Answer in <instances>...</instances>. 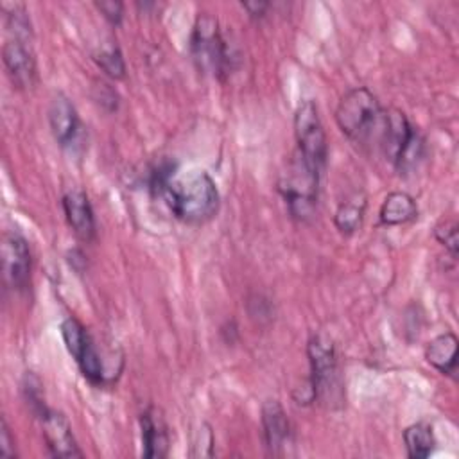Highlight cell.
Instances as JSON below:
<instances>
[{"instance_id": "6da1fadb", "label": "cell", "mask_w": 459, "mask_h": 459, "mask_svg": "<svg viewBox=\"0 0 459 459\" xmlns=\"http://www.w3.org/2000/svg\"><path fill=\"white\" fill-rule=\"evenodd\" d=\"M151 190L163 197L174 217L186 224H204L219 212V190L204 170L181 172L174 163L165 161L151 174Z\"/></svg>"}, {"instance_id": "7a4b0ae2", "label": "cell", "mask_w": 459, "mask_h": 459, "mask_svg": "<svg viewBox=\"0 0 459 459\" xmlns=\"http://www.w3.org/2000/svg\"><path fill=\"white\" fill-rule=\"evenodd\" d=\"M384 117L385 111L378 99L366 86L348 90L335 109L339 129L355 143H369L371 140L380 143Z\"/></svg>"}, {"instance_id": "3957f363", "label": "cell", "mask_w": 459, "mask_h": 459, "mask_svg": "<svg viewBox=\"0 0 459 459\" xmlns=\"http://www.w3.org/2000/svg\"><path fill=\"white\" fill-rule=\"evenodd\" d=\"M307 355L310 364L308 382L312 385L314 402L335 409L344 402V382L337 360L335 344L325 332L312 333L307 342Z\"/></svg>"}, {"instance_id": "277c9868", "label": "cell", "mask_w": 459, "mask_h": 459, "mask_svg": "<svg viewBox=\"0 0 459 459\" xmlns=\"http://www.w3.org/2000/svg\"><path fill=\"white\" fill-rule=\"evenodd\" d=\"M190 56L203 74L224 77L233 68V54L210 13H199L190 34Z\"/></svg>"}, {"instance_id": "5b68a950", "label": "cell", "mask_w": 459, "mask_h": 459, "mask_svg": "<svg viewBox=\"0 0 459 459\" xmlns=\"http://www.w3.org/2000/svg\"><path fill=\"white\" fill-rule=\"evenodd\" d=\"M380 149L400 172H407L423 158V140L403 111L391 108L384 117Z\"/></svg>"}, {"instance_id": "8992f818", "label": "cell", "mask_w": 459, "mask_h": 459, "mask_svg": "<svg viewBox=\"0 0 459 459\" xmlns=\"http://www.w3.org/2000/svg\"><path fill=\"white\" fill-rule=\"evenodd\" d=\"M294 136H296V154L303 160L319 176L326 167L328 143L325 127L317 111V106L312 100H303L294 113Z\"/></svg>"}, {"instance_id": "52a82bcc", "label": "cell", "mask_w": 459, "mask_h": 459, "mask_svg": "<svg viewBox=\"0 0 459 459\" xmlns=\"http://www.w3.org/2000/svg\"><path fill=\"white\" fill-rule=\"evenodd\" d=\"M321 176L303 163V160L294 152L287 174L278 181V190L285 199V204L292 217L307 221L312 217L317 204Z\"/></svg>"}, {"instance_id": "ba28073f", "label": "cell", "mask_w": 459, "mask_h": 459, "mask_svg": "<svg viewBox=\"0 0 459 459\" xmlns=\"http://www.w3.org/2000/svg\"><path fill=\"white\" fill-rule=\"evenodd\" d=\"M2 276L4 283L13 290H25L30 283V249L16 231H5L2 237Z\"/></svg>"}, {"instance_id": "9c48e42d", "label": "cell", "mask_w": 459, "mask_h": 459, "mask_svg": "<svg viewBox=\"0 0 459 459\" xmlns=\"http://www.w3.org/2000/svg\"><path fill=\"white\" fill-rule=\"evenodd\" d=\"M41 432L48 454L59 459H72L82 457V452L74 437L72 427L66 416L56 409H47V412L39 418Z\"/></svg>"}, {"instance_id": "30bf717a", "label": "cell", "mask_w": 459, "mask_h": 459, "mask_svg": "<svg viewBox=\"0 0 459 459\" xmlns=\"http://www.w3.org/2000/svg\"><path fill=\"white\" fill-rule=\"evenodd\" d=\"M2 59L14 88L29 90L36 82V59L27 41L9 39L2 47Z\"/></svg>"}, {"instance_id": "8fae6325", "label": "cell", "mask_w": 459, "mask_h": 459, "mask_svg": "<svg viewBox=\"0 0 459 459\" xmlns=\"http://www.w3.org/2000/svg\"><path fill=\"white\" fill-rule=\"evenodd\" d=\"M61 203H63V212H65L66 222L74 230V233L84 242L93 240L95 238V215H93V208L88 199V194L81 188H70L65 192Z\"/></svg>"}, {"instance_id": "7c38bea8", "label": "cell", "mask_w": 459, "mask_h": 459, "mask_svg": "<svg viewBox=\"0 0 459 459\" xmlns=\"http://www.w3.org/2000/svg\"><path fill=\"white\" fill-rule=\"evenodd\" d=\"M140 430H142V445H143V455L149 459H161L167 457L170 437H169V427L163 418V412L149 405L140 414Z\"/></svg>"}, {"instance_id": "4fadbf2b", "label": "cell", "mask_w": 459, "mask_h": 459, "mask_svg": "<svg viewBox=\"0 0 459 459\" xmlns=\"http://www.w3.org/2000/svg\"><path fill=\"white\" fill-rule=\"evenodd\" d=\"M262 429L267 450L273 455H281L290 441V423L278 400H265L262 403Z\"/></svg>"}, {"instance_id": "5bb4252c", "label": "cell", "mask_w": 459, "mask_h": 459, "mask_svg": "<svg viewBox=\"0 0 459 459\" xmlns=\"http://www.w3.org/2000/svg\"><path fill=\"white\" fill-rule=\"evenodd\" d=\"M48 124L54 140L61 147H68L75 142L79 134V115L66 95L57 93L50 100Z\"/></svg>"}, {"instance_id": "9a60e30c", "label": "cell", "mask_w": 459, "mask_h": 459, "mask_svg": "<svg viewBox=\"0 0 459 459\" xmlns=\"http://www.w3.org/2000/svg\"><path fill=\"white\" fill-rule=\"evenodd\" d=\"M455 351H457V337L452 332H445L436 335L425 348V359L430 366H434L443 375L455 373Z\"/></svg>"}, {"instance_id": "2e32d148", "label": "cell", "mask_w": 459, "mask_h": 459, "mask_svg": "<svg viewBox=\"0 0 459 459\" xmlns=\"http://www.w3.org/2000/svg\"><path fill=\"white\" fill-rule=\"evenodd\" d=\"M380 222L385 226H400L418 217V204L407 192H391L380 206Z\"/></svg>"}, {"instance_id": "e0dca14e", "label": "cell", "mask_w": 459, "mask_h": 459, "mask_svg": "<svg viewBox=\"0 0 459 459\" xmlns=\"http://www.w3.org/2000/svg\"><path fill=\"white\" fill-rule=\"evenodd\" d=\"M75 359L82 377L93 384V385H102L106 382V368H104V359L97 348V342L93 337L88 333L84 342L72 353Z\"/></svg>"}, {"instance_id": "ac0fdd59", "label": "cell", "mask_w": 459, "mask_h": 459, "mask_svg": "<svg viewBox=\"0 0 459 459\" xmlns=\"http://www.w3.org/2000/svg\"><path fill=\"white\" fill-rule=\"evenodd\" d=\"M403 441L407 448V455L411 459H427L436 446L432 425L427 421H418L409 425L403 430Z\"/></svg>"}, {"instance_id": "d6986e66", "label": "cell", "mask_w": 459, "mask_h": 459, "mask_svg": "<svg viewBox=\"0 0 459 459\" xmlns=\"http://www.w3.org/2000/svg\"><path fill=\"white\" fill-rule=\"evenodd\" d=\"M364 212H366V201L362 197L360 199L359 197L346 199L335 210L333 224L342 235H351L360 228Z\"/></svg>"}, {"instance_id": "ffe728a7", "label": "cell", "mask_w": 459, "mask_h": 459, "mask_svg": "<svg viewBox=\"0 0 459 459\" xmlns=\"http://www.w3.org/2000/svg\"><path fill=\"white\" fill-rule=\"evenodd\" d=\"M22 393H23V398H25L30 412L39 420L47 412L48 407L45 405L41 380L32 371H27L23 375V378H22Z\"/></svg>"}, {"instance_id": "44dd1931", "label": "cell", "mask_w": 459, "mask_h": 459, "mask_svg": "<svg viewBox=\"0 0 459 459\" xmlns=\"http://www.w3.org/2000/svg\"><path fill=\"white\" fill-rule=\"evenodd\" d=\"M2 11L5 13V23L9 30L14 34V39L27 41L32 30L25 7L22 4H2Z\"/></svg>"}, {"instance_id": "7402d4cb", "label": "cell", "mask_w": 459, "mask_h": 459, "mask_svg": "<svg viewBox=\"0 0 459 459\" xmlns=\"http://www.w3.org/2000/svg\"><path fill=\"white\" fill-rule=\"evenodd\" d=\"M95 61L100 70L109 75L111 79H124L126 77V63L118 47H104L95 54Z\"/></svg>"}, {"instance_id": "603a6c76", "label": "cell", "mask_w": 459, "mask_h": 459, "mask_svg": "<svg viewBox=\"0 0 459 459\" xmlns=\"http://www.w3.org/2000/svg\"><path fill=\"white\" fill-rule=\"evenodd\" d=\"M434 237L443 244L452 256H457V222L455 219H441L434 228Z\"/></svg>"}, {"instance_id": "cb8c5ba5", "label": "cell", "mask_w": 459, "mask_h": 459, "mask_svg": "<svg viewBox=\"0 0 459 459\" xmlns=\"http://www.w3.org/2000/svg\"><path fill=\"white\" fill-rule=\"evenodd\" d=\"M192 457H212L213 455V434L208 423H201L192 441Z\"/></svg>"}, {"instance_id": "d4e9b609", "label": "cell", "mask_w": 459, "mask_h": 459, "mask_svg": "<svg viewBox=\"0 0 459 459\" xmlns=\"http://www.w3.org/2000/svg\"><path fill=\"white\" fill-rule=\"evenodd\" d=\"M97 9L102 13V16H104L111 25H118V23L122 22V14H124V5H122V2H115V0L97 2Z\"/></svg>"}, {"instance_id": "484cf974", "label": "cell", "mask_w": 459, "mask_h": 459, "mask_svg": "<svg viewBox=\"0 0 459 459\" xmlns=\"http://www.w3.org/2000/svg\"><path fill=\"white\" fill-rule=\"evenodd\" d=\"M0 455L2 457H16V445H14V436L11 434V429L7 425V421L2 418L0 423Z\"/></svg>"}, {"instance_id": "4316f807", "label": "cell", "mask_w": 459, "mask_h": 459, "mask_svg": "<svg viewBox=\"0 0 459 459\" xmlns=\"http://www.w3.org/2000/svg\"><path fill=\"white\" fill-rule=\"evenodd\" d=\"M242 7L249 13V16L253 18H260L265 14V11L269 9V4L267 2H258V0H253V2H242Z\"/></svg>"}]
</instances>
